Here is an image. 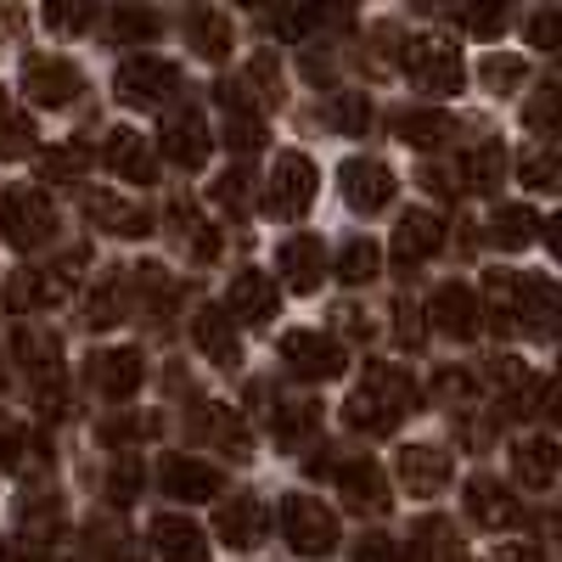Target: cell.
Segmentation results:
<instances>
[{
	"instance_id": "836d02e7",
	"label": "cell",
	"mask_w": 562,
	"mask_h": 562,
	"mask_svg": "<svg viewBox=\"0 0 562 562\" xmlns=\"http://www.w3.org/2000/svg\"><path fill=\"white\" fill-rule=\"evenodd\" d=\"M383 276V248L371 243V237H355V243H344V254H338V281L344 288H366V281H378Z\"/></svg>"
},
{
	"instance_id": "e575fe53",
	"label": "cell",
	"mask_w": 562,
	"mask_h": 562,
	"mask_svg": "<svg viewBox=\"0 0 562 562\" xmlns=\"http://www.w3.org/2000/svg\"><path fill=\"white\" fill-rule=\"evenodd\" d=\"M34 153V119L7 97V90H0V158H29Z\"/></svg>"
},
{
	"instance_id": "ba28073f",
	"label": "cell",
	"mask_w": 562,
	"mask_h": 562,
	"mask_svg": "<svg viewBox=\"0 0 562 562\" xmlns=\"http://www.w3.org/2000/svg\"><path fill=\"white\" fill-rule=\"evenodd\" d=\"M18 355H23V366H29L34 400H40L45 411H63V355H57V338L18 326Z\"/></svg>"
},
{
	"instance_id": "277c9868",
	"label": "cell",
	"mask_w": 562,
	"mask_h": 562,
	"mask_svg": "<svg viewBox=\"0 0 562 562\" xmlns=\"http://www.w3.org/2000/svg\"><path fill=\"white\" fill-rule=\"evenodd\" d=\"M0 231H7V243L34 254L57 237V209L45 192H34V186H12L7 198H0Z\"/></svg>"
},
{
	"instance_id": "f546056e",
	"label": "cell",
	"mask_w": 562,
	"mask_h": 562,
	"mask_svg": "<svg viewBox=\"0 0 562 562\" xmlns=\"http://www.w3.org/2000/svg\"><path fill=\"white\" fill-rule=\"evenodd\" d=\"M535 237H540V214H535L529 203H506V209H495V220H490V243H495L501 254H524Z\"/></svg>"
},
{
	"instance_id": "d590c367",
	"label": "cell",
	"mask_w": 562,
	"mask_h": 562,
	"mask_svg": "<svg viewBox=\"0 0 562 562\" xmlns=\"http://www.w3.org/2000/svg\"><path fill=\"white\" fill-rule=\"evenodd\" d=\"M63 288L52 276H40V270H18L12 281H7V310H18V315H29V310H40V304H52Z\"/></svg>"
},
{
	"instance_id": "11a10c76",
	"label": "cell",
	"mask_w": 562,
	"mask_h": 562,
	"mask_svg": "<svg viewBox=\"0 0 562 562\" xmlns=\"http://www.w3.org/2000/svg\"><path fill=\"white\" fill-rule=\"evenodd\" d=\"M434 389H439V394H445L450 405H461V400H473V378H461V371H445V378H439Z\"/></svg>"
},
{
	"instance_id": "e0dca14e",
	"label": "cell",
	"mask_w": 562,
	"mask_h": 562,
	"mask_svg": "<svg viewBox=\"0 0 562 562\" xmlns=\"http://www.w3.org/2000/svg\"><path fill=\"white\" fill-rule=\"evenodd\" d=\"M338 490H344V506L349 512H366V518H383V512L394 506V490H389V479H383V467L378 461H349V467H338Z\"/></svg>"
},
{
	"instance_id": "9c48e42d",
	"label": "cell",
	"mask_w": 562,
	"mask_h": 562,
	"mask_svg": "<svg viewBox=\"0 0 562 562\" xmlns=\"http://www.w3.org/2000/svg\"><path fill=\"white\" fill-rule=\"evenodd\" d=\"M140 383H147V355L140 349H97L90 355V389L102 400L130 405L140 394Z\"/></svg>"
},
{
	"instance_id": "d6986e66",
	"label": "cell",
	"mask_w": 562,
	"mask_h": 562,
	"mask_svg": "<svg viewBox=\"0 0 562 562\" xmlns=\"http://www.w3.org/2000/svg\"><path fill=\"white\" fill-rule=\"evenodd\" d=\"M439 243H445V220L434 214V209H405L400 220H394V265H422L428 254H439Z\"/></svg>"
},
{
	"instance_id": "603a6c76",
	"label": "cell",
	"mask_w": 562,
	"mask_h": 562,
	"mask_svg": "<svg viewBox=\"0 0 562 562\" xmlns=\"http://www.w3.org/2000/svg\"><path fill=\"white\" fill-rule=\"evenodd\" d=\"M192 434H198V439H214L231 461H248V456H254V439H248L243 416L231 411V405H214V400L198 405V411H192Z\"/></svg>"
},
{
	"instance_id": "1f68e13d",
	"label": "cell",
	"mask_w": 562,
	"mask_h": 562,
	"mask_svg": "<svg viewBox=\"0 0 562 562\" xmlns=\"http://www.w3.org/2000/svg\"><path fill=\"white\" fill-rule=\"evenodd\" d=\"M405 557L411 562H467V551H461V540H456V529L445 518H422Z\"/></svg>"
},
{
	"instance_id": "2e32d148",
	"label": "cell",
	"mask_w": 562,
	"mask_h": 562,
	"mask_svg": "<svg viewBox=\"0 0 562 562\" xmlns=\"http://www.w3.org/2000/svg\"><path fill=\"white\" fill-rule=\"evenodd\" d=\"M265 529H270V512H265V501H259V495H225V501H220V512H214V535H220L231 551L259 546V540H265Z\"/></svg>"
},
{
	"instance_id": "680465c9",
	"label": "cell",
	"mask_w": 562,
	"mask_h": 562,
	"mask_svg": "<svg viewBox=\"0 0 562 562\" xmlns=\"http://www.w3.org/2000/svg\"><path fill=\"white\" fill-rule=\"evenodd\" d=\"M540 237H546V248H551V254L562 259V214H551V220L540 225Z\"/></svg>"
},
{
	"instance_id": "ee69618b",
	"label": "cell",
	"mask_w": 562,
	"mask_h": 562,
	"mask_svg": "<svg viewBox=\"0 0 562 562\" xmlns=\"http://www.w3.org/2000/svg\"><path fill=\"white\" fill-rule=\"evenodd\" d=\"M113 34H119V40H130V45L158 40V34H164V18H158L153 7H124V12H113Z\"/></svg>"
},
{
	"instance_id": "8fae6325",
	"label": "cell",
	"mask_w": 562,
	"mask_h": 562,
	"mask_svg": "<svg viewBox=\"0 0 562 562\" xmlns=\"http://www.w3.org/2000/svg\"><path fill=\"white\" fill-rule=\"evenodd\" d=\"M394 473H400V484L411 495L428 501V495H439L456 479V456H450V445H405L400 461H394Z\"/></svg>"
},
{
	"instance_id": "6da1fadb",
	"label": "cell",
	"mask_w": 562,
	"mask_h": 562,
	"mask_svg": "<svg viewBox=\"0 0 562 562\" xmlns=\"http://www.w3.org/2000/svg\"><path fill=\"white\" fill-rule=\"evenodd\" d=\"M411 411H416V383L389 360H366L360 389L344 405V422L355 434H394Z\"/></svg>"
},
{
	"instance_id": "4fadbf2b",
	"label": "cell",
	"mask_w": 562,
	"mask_h": 562,
	"mask_svg": "<svg viewBox=\"0 0 562 562\" xmlns=\"http://www.w3.org/2000/svg\"><path fill=\"white\" fill-rule=\"evenodd\" d=\"M428 321L439 326L445 338L473 344V338H479V326H484V304H479L473 288H461V281H445V288L434 293V304H428Z\"/></svg>"
},
{
	"instance_id": "f907efd6",
	"label": "cell",
	"mask_w": 562,
	"mask_h": 562,
	"mask_svg": "<svg viewBox=\"0 0 562 562\" xmlns=\"http://www.w3.org/2000/svg\"><path fill=\"white\" fill-rule=\"evenodd\" d=\"M355 562H411V557L394 546V535H366L355 540Z\"/></svg>"
},
{
	"instance_id": "5b68a950",
	"label": "cell",
	"mask_w": 562,
	"mask_h": 562,
	"mask_svg": "<svg viewBox=\"0 0 562 562\" xmlns=\"http://www.w3.org/2000/svg\"><path fill=\"white\" fill-rule=\"evenodd\" d=\"M315 192H321L315 164H310L304 153H276V164H270V175H265V209H270L276 220H299V214L315 203Z\"/></svg>"
},
{
	"instance_id": "d4e9b609",
	"label": "cell",
	"mask_w": 562,
	"mask_h": 562,
	"mask_svg": "<svg viewBox=\"0 0 562 562\" xmlns=\"http://www.w3.org/2000/svg\"><path fill=\"white\" fill-rule=\"evenodd\" d=\"M192 338H198V349H203L214 366L237 371V360H243V338H237V321H231L225 310H203V315L192 321Z\"/></svg>"
},
{
	"instance_id": "7402d4cb",
	"label": "cell",
	"mask_w": 562,
	"mask_h": 562,
	"mask_svg": "<svg viewBox=\"0 0 562 562\" xmlns=\"http://www.w3.org/2000/svg\"><path fill=\"white\" fill-rule=\"evenodd\" d=\"M276 310H281V288H276L270 276L243 270L237 281H231V299H225V315H231V321H243V326H265V321H276Z\"/></svg>"
},
{
	"instance_id": "bcb514c9",
	"label": "cell",
	"mask_w": 562,
	"mask_h": 562,
	"mask_svg": "<svg viewBox=\"0 0 562 562\" xmlns=\"http://www.w3.org/2000/svg\"><path fill=\"white\" fill-rule=\"evenodd\" d=\"M265 135H270L265 119H259V113H243V119H231V124H225V147H231V153H259V147H265Z\"/></svg>"
},
{
	"instance_id": "30bf717a",
	"label": "cell",
	"mask_w": 562,
	"mask_h": 562,
	"mask_svg": "<svg viewBox=\"0 0 562 562\" xmlns=\"http://www.w3.org/2000/svg\"><path fill=\"white\" fill-rule=\"evenodd\" d=\"M85 90V74L68 57H29L23 63V97L34 108H68Z\"/></svg>"
},
{
	"instance_id": "9f6ffc18",
	"label": "cell",
	"mask_w": 562,
	"mask_h": 562,
	"mask_svg": "<svg viewBox=\"0 0 562 562\" xmlns=\"http://www.w3.org/2000/svg\"><path fill=\"white\" fill-rule=\"evenodd\" d=\"M540 416L551 422V428H562V383H546L540 389Z\"/></svg>"
},
{
	"instance_id": "484cf974",
	"label": "cell",
	"mask_w": 562,
	"mask_h": 562,
	"mask_svg": "<svg viewBox=\"0 0 562 562\" xmlns=\"http://www.w3.org/2000/svg\"><path fill=\"white\" fill-rule=\"evenodd\" d=\"M153 546L164 562H209V535L192 524V518H164L153 524Z\"/></svg>"
},
{
	"instance_id": "681fc988",
	"label": "cell",
	"mask_w": 562,
	"mask_h": 562,
	"mask_svg": "<svg viewBox=\"0 0 562 562\" xmlns=\"http://www.w3.org/2000/svg\"><path fill=\"white\" fill-rule=\"evenodd\" d=\"M135 495H140V467L135 461H113L108 467V501L113 506H130Z\"/></svg>"
},
{
	"instance_id": "db71d44e",
	"label": "cell",
	"mask_w": 562,
	"mask_h": 562,
	"mask_svg": "<svg viewBox=\"0 0 562 562\" xmlns=\"http://www.w3.org/2000/svg\"><path fill=\"white\" fill-rule=\"evenodd\" d=\"M473 34H501V23H506V12L501 7H467V12H456Z\"/></svg>"
},
{
	"instance_id": "f1b7e54d",
	"label": "cell",
	"mask_w": 562,
	"mask_h": 562,
	"mask_svg": "<svg viewBox=\"0 0 562 562\" xmlns=\"http://www.w3.org/2000/svg\"><path fill=\"white\" fill-rule=\"evenodd\" d=\"M45 461H52V450H45V439L34 428H7V434H0V473L34 479Z\"/></svg>"
},
{
	"instance_id": "7dc6e473",
	"label": "cell",
	"mask_w": 562,
	"mask_h": 562,
	"mask_svg": "<svg viewBox=\"0 0 562 562\" xmlns=\"http://www.w3.org/2000/svg\"><path fill=\"white\" fill-rule=\"evenodd\" d=\"M153 428H158L153 416H113V422H102V428H97V439L113 445V450H124V445H135L140 434H153Z\"/></svg>"
},
{
	"instance_id": "9a60e30c",
	"label": "cell",
	"mask_w": 562,
	"mask_h": 562,
	"mask_svg": "<svg viewBox=\"0 0 562 562\" xmlns=\"http://www.w3.org/2000/svg\"><path fill=\"white\" fill-rule=\"evenodd\" d=\"M158 147H164V158L169 164H180V169H203L209 164V153H214V130H209V119L203 113H175L169 124H164V135H158Z\"/></svg>"
},
{
	"instance_id": "d6a6232c",
	"label": "cell",
	"mask_w": 562,
	"mask_h": 562,
	"mask_svg": "<svg viewBox=\"0 0 562 562\" xmlns=\"http://www.w3.org/2000/svg\"><path fill=\"white\" fill-rule=\"evenodd\" d=\"M209 198H214L220 214H237V220H243V214L259 209V175H254V169H225V175H214Z\"/></svg>"
},
{
	"instance_id": "8992f818",
	"label": "cell",
	"mask_w": 562,
	"mask_h": 562,
	"mask_svg": "<svg viewBox=\"0 0 562 562\" xmlns=\"http://www.w3.org/2000/svg\"><path fill=\"white\" fill-rule=\"evenodd\" d=\"M281 366L293 371V378L304 383H333L344 378V366H349V349L338 338H326V333H281Z\"/></svg>"
},
{
	"instance_id": "ffe728a7",
	"label": "cell",
	"mask_w": 562,
	"mask_h": 562,
	"mask_svg": "<svg viewBox=\"0 0 562 562\" xmlns=\"http://www.w3.org/2000/svg\"><path fill=\"white\" fill-rule=\"evenodd\" d=\"M467 518L484 524L490 535H506V529L524 524V501L512 490H501L495 479H473V484H467Z\"/></svg>"
},
{
	"instance_id": "ac0fdd59",
	"label": "cell",
	"mask_w": 562,
	"mask_h": 562,
	"mask_svg": "<svg viewBox=\"0 0 562 562\" xmlns=\"http://www.w3.org/2000/svg\"><path fill=\"white\" fill-rule=\"evenodd\" d=\"M276 265H281V281H288L293 293H315L326 281V248L315 231H299V237H288L276 248Z\"/></svg>"
},
{
	"instance_id": "7bdbcfd3",
	"label": "cell",
	"mask_w": 562,
	"mask_h": 562,
	"mask_svg": "<svg viewBox=\"0 0 562 562\" xmlns=\"http://www.w3.org/2000/svg\"><path fill=\"white\" fill-rule=\"evenodd\" d=\"M85 321L97 326V333L102 326H119L124 321V281H102V288L90 293V304H85Z\"/></svg>"
},
{
	"instance_id": "4dcf8cb0",
	"label": "cell",
	"mask_w": 562,
	"mask_h": 562,
	"mask_svg": "<svg viewBox=\"0 0 562 562\" xmlns=\"http://www.w3.org/2000/svg\"><path fill=\"white\" fill-rule=\"evenodd\" d=\"M186 40H192V52H198V57L225 63V57H231V12L198 7L192 18H186Z\"/></svg>"
},
{
	"instance_id": "7c38bea8",
	"label": "cell",
	"mask_w": 562,
	"mask_h": 562,
	"mask_svg": "<svg viewBox=\"0 0 562 562\" xmlns=\"http://www.w3.org/2000/svg\"><path fill=\"white\" fill-rule=\"evenodd\" d=\"M158 484H164L169 501H214L225 490L220 484V467L203 461V456H186V450H175V456L158 461Z\"/></svg>"
},
{
	"instance_id": "52a82bcc",
	"label": "cell",
	"mask_w": 562,
	"mask_h": 562,
	"mask_svg": "<svg viewBox=\"0 0 562 562\" xmlns=\"http://www.w3.org/2000/svg\"><path fill=\"white\" fill-rule=\"evenodd\" d=\"M113 90H119L124 108H164L175 90H180V68L164 63V57H147V52H140V57H124V63H119Z\"/></svg>"
},
{
	"instance_id": "74e56055",
	"label": "cell",
	"mask_w": 562,
	"mask_h": 562,
	"mask_svg": "<svg viewBox=\"0 0 562 562\" xmlns=\"http://www.w3.org/2000/svg\"><path fill=\"white\" fill-rule=\"evenodd\" d=\"M524 124H529L535 135H546V140L562 135V85H540V90H535V97L524 102Z\"/></svg>"
},
{
	"instance_id": "ab89813d",
	"label": "cell",
	"mask_w": 562,
	"mask_h": 562,
	"mask_svg": "<svg viewBox=\"0 0 562 562\" xmlns=\"http://www.w3.org/2000/svg\"><path fill=\"white\" fill-rule=\"evenodd\" d=\"M501 175H506V147L501 140H479L473 158H467V186H473V192H495Z\"/></svg>"
},
{
	"instance_id": "f5cc1de1",
	"label": "cell",
	"mask_w": 562,
	"mask_h": 562,
	"mask_svg": "<svg viewBox=\"0 0 562 562\" xmlns=\"http://www.w3.org/2000/svg\"><path fill=\"white\" fill-rule=\"evenodd\" d=\"M40 169L52 175V180H79V169H85V153H79V147H63V153H45V158H40Z\"/></svg>"
},
{
	"instance_id": "94428289",
	"label": "cell",
	"mask_w": 562,
	"mask_h": 562,
	"mask_svg": "<svg viewBox=\"0 0 562 562\" xmlns=\"http://www.w3.org/2000/svg\"><path fill=\"white\" fill-rule=\"evenodd\" d=\"M0 562H34V551H23V546H0Z\"/></svg>"
},
{
	"instance_id": "3957f363",
	"label": "cell",
	"mask_w": 562,
	"mask_h": 562,
	"mask_svg": "<svg viewBox=\"0 0 562 562\" xmlns=\"http://www.w3.org/2000/svg\"><path fill=\"white\" fill-rule=\"evenodd\" d=\"M276 518H281V535H288V546L299 551V557H333L338 551V518L326 512L315 495H304V490H293V495H281V506H276Z\"/></svg>"
},
{
	"instance_id": "816d5d0a",
	"label": "cell",
	"mask_w": 562,
	"mask_h": 562,
	"mask_svg": "<svg viewBox=\"0 0 562 562\" xmlns=\"http://www.w3.org/2000/svg\"><path fill=\"white\" fill-rule=\"evenodd\" d=\"M40 18H45V29H57V34H79V29H90L97 12H90V7H45Z\"/></svg>"
},
{
	"instance_id": "44dd1931",
	"label": "cell",
	"mask_w": 562,
	"mask_h": 562,
	"mask_svg": "<svg viewBox=\"0 0 562 562\" xmlns=\"http://www.w3.org/2000/svg\"><path fill=\"white\" fill-rule=\"evenodd\" d=\"M102 164L113 175H124L130 186H153L158 180V153H153V140L140 130H113L108 147H102Z\"/></svg>"
},
{
	"instance_id": "7a4b0ae2",
	"label": "cell",
	"mask_w": 562,
	"mask_h": 562,
	"mask_svg": "<svg viewBox=\"0 0 562 562\" xmlns=\"http://www.w3.org/2000/svg\"><path fill=\"white\" fill-rule=\"evenodd\" d=\"M400 68L416 90H428V97H456V90L467 85V63L450 40L439 34H411L400 45Z\"/></svg>"
},
{
	"instance_id": "83f0119b",
	"label": "cell",
	"mask_w": 562,
	"mask_h": 562,
	"mask_svg": "<svg viewBox=\"0 0 562 562\" xmlns=\"http://www.w3.org/2000/svg\"><path fill=\"white\" fill-rule=\"evenodd\" d=\"M512 473H518V484H529V490H546V484L562 473V450H557L551 439L529 434V439L512 445Z\"/></svg>"
},
{
	"instance_id": "b9f144b4",
	"label": "cell",
	"mask_w": 562,
	"mask_h": 562,
	"mask_svg": "<svg viewBox=\"0 0 562 562\" xmlns=\"http://www.w3.org/2000/svg\"><path fill=\"white\" fill-rule=\"evenodd\" d=\"M326 124H333L338 135H366V124H371V102L360 97V90H344V97L326 102Z\"/></svg>"
},
{
	"instance_id": "6f0895ef",
	"label": "cell",
	"mask_w": 562,
	"mask_h": 562,
	"mask_svg": "<svg viewBox=\"0 0 562 562\" xmlns=\"http://www.w3.org/2000/svg\"><path fill=\"white\" fill-rule=\"evenodd\" d=\"M400 338H405V344H422V326H416V304H400Z\"/></svg>"
},
{
	"instance_id": "f6af8a7d",
	"label": "cell",
	"mask_w": 562,
	"mask_h": 562,
	"mask_svg": "<svg viewBox=\"0 0 562 562\" xmlns=\"http://www.w3.org/2000/svg\"><path fill=\"white\" fill-rule=\"evenodd\" d=\"M518 180L535 186V192H557V186H562V158L557 153H529L524 169H518Z\"/></svg>"
},
{
	"instance_id": "4316f807",
	"label": "cell",
	"mask_w": 562,
	"mask_h": 562,
	"mask_svg": "<svg viewBox=\"0 0 562 562\" xmlns=\"http://www.w3.org/2000/svg\"><path fill=\"white\" fill-rule=\"evenodd\" d=\"M85 214L97 220L102 231H119V237H153V231H158L147 209H135V203H124L113 192H90L85 198Z\"/></svg>"
},
{
	"instance_id": "c3c4849f",
	"label": "cell",
	"mask_w": 562,
	"mask_h": 562,
	"mask_svg": "<svg viewBox=\"0 0 562 562\" xmlns=\"http://www.w3.org/2000/svg\"><path fill=\"white\" fill-rule=\"evenodd\" d=\"M529 40L540 45V52H562V7L529 12Z\"/></svg>"
},
{
	"instance_id": "f35d334b",
	"label": "cell",
	"mask_w": 562,
	"mask_h": 562,
	"mask_svg": "<svg viewBox=\"0 0 562 562\" xmlns=\"http://www.w3.org/2000/svg\"><path fill=\"white\" fill-rule=\"evenodd\" d=\"M85 540H90V551H97L102 562H140V540L130 529H119V524H90Z\"/></svg>"
},
{
	"instance_id": "5bb4252c",
	"label": "cell",
	"mask_w": 562,
	"mask_h": 562,
	"mask_svg": "<svg viewBox=\"0 0 562 562\" xmlns=\"http://www.w3.org/2000/svg\"><path fill=\"white\" fill-rule=\"evenodd\" d=\"M338 180H344V203L355 214H378V209L394 203V169L378 164V158H349L338 169Z\"/></svg>"
},
{
	"instance_id": "91938a15",
	"label": "cell",
	"mask_w": 562,
	"mask_h": 562,
	"mask_svg": "<svg viewBox=\"0 0 562 562\" xmlns=\"http://www.w3.org/2000/svg\"><path fill=\"white\" fill-rule=\"evenodd\" d=\"M495 562H540V551H535V546H501Z\"/></svg>"
},
{
	"instance_id": "60d3db41",
	"label": "cell",
	"mask_w": 562,
	"mask_h": 562,
	"mask_svg": "<svg viewBox=\"0 0 562 562\" xmlns=\"http://www.w3.org/2000/svg\"><path fill=\"white\" fill-rule=\"evenodd\" d=\"M479 79H484V90L506 97V90H518V85L529 79V63H524V57H512V52H490V57L479 63Z\"/></svg>"
},
{
	"instance_id": "8d00e7d4",
	"label": "cell",
	"mask_w": 562,
	"mask_h": 562,
	"mask_svg": "<svg viewBox=\"0 0 562 562\" xmlns=\"http://www.w3.org/2000/svg\"><path fill=\"white\" fill-rule=\"evenodd\" d=\"M450 119L445 113H400L394 119V135L405 140V147H445V140H450Z\"/></svg>"
},
{
	"instance_id": "cb8c5ba5",
	"label": "cell",
	"mask_w": 562,
	"mask_h": 562,
	"mask_svg": "<svg viewBox=\"0 0 562 562\" xmlns=\"http://www.w3.org/2000/svg\"><path fill=\"white\" fill-rule=\"evenodd\" d=\"M270 434H276V445L304 450V445L321 434V400H304V394L270 400Z\"/></svg>"
}]
</instances>
